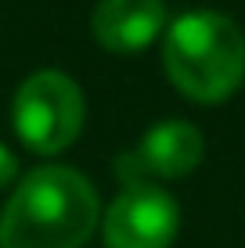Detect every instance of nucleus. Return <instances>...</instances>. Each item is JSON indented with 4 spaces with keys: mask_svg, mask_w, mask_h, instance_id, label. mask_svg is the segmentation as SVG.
I'll return each mask as SVG.
<instances>
[{
    "mask_svg": "<svg viewBox=\"0 0 245 248\" xmlns=\"http://www.w3.org/2000/svg\"><path fill=\"white\" fill-rule=\"evenodd\" d=\"M98 219V191L80 169L40 166L0 209V248H83Z\"/></svg>",
    "mask_w": 245,
    "mask_h": 248,
    "instance_id": "f257e3e1",
    "label": "nucleus"
},
{
    "mask_svg": "<svg viewBox=\"0 0 245 248\" xmlns=\"http://www.w3.org/2000/svg\"><path fill=\"white\" fill-rule=\"evenodd\" d=\"M163 65L184 97L216 105L242 87L245 36L238 22L220 11H184L166 25Z\"/></svg>",
    "mask_w": 245,
    "mask_h": 248,
    "instance_id": "f03ea898",
    "label": "nucleus"
},
{
    "mask_svg": "<svg viewBox=\"0 0 245 248\" xmlns=\"http://www.w3.org/2000/svg\"><path fill=\"white\" fill-rule=\"evenodd\" d=\"M87 101L72 76L58 68H40L25 76L11 101V123L18 140L36 155H58L72 148L83 133Z\"/></svg>",
    "mask_w": 245,
    "mask_h": 248,
    "instance_id": "7ed1b4c3",
    "label": "nucleus"
},
{
    "mask_svg": "<svg viewBox=\"0 0 245 248\" xmlns=\"http://www.w3.org/2000/svg\"><path fill=\"white\" fill-rule=\"evenodd\" d=\"M180 230V209L159 184H133L108 205L101 237L105 248H170Z\"/></svg>",
    "mask_w": 245,
    "mask_h": 248,
    "instance_id": "20e7f679",
    "label": "nucleus"
},
{
    "mask_svg": "<svg viewBox=\"0 0 245 248\" xmlns=\"http://www.w3.org/2000/svg\"><path fill=\"white\" fill-rule=\"evenodd\" d=\"M206 155V137L188 119H166L155 123L141 137L133 151L115 158V173L126 187L133 184H155V180H180L195 173Z\"/></svg>",
    "mask_w": 245,
    "mask_h": 248,
    "instance_id": "39448f33",
    "label": "nucleus"
},
{
    "mask_svg": "<svg viewBox=\"0 0 245 248\" xmlns=\"http://www.w3.org/2000/svg\"><path fill=\"white\" fill-rule=\"evenodd\" d=\"M163 0H98L90 11V32L112 54H141L166 32Z\"/></svg>",
    "mask_w": 245,
    "mask_h": 248,
    "instance_id": "423d86ee",
    "label": "nucleus"
},
{
    "mask_svg": "<svg viewBox=\"0 0 245 248\" xmlns=\"http://www.w3.org/2000/svg\"><path fill=\"white\" fill-rule=\"evenodd\" d=\"M15 176H18V158H15V151L7 148V144H0V191H4Z\"/></svg>",
    "mask_w": 245,
    "mask_h": 248,
    "instance_id": "0eeeda50",
    "label": "nucleus"
}]
</instances>
